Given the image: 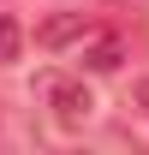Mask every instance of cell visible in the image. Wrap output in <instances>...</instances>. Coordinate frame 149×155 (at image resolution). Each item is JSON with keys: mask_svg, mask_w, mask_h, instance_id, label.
Returning <instances> with one entry per match:
<instances>
[{"mask_svg": "<svg viewBox=\"0 0 149 155\" xmlns=\"http://www.w3.org/2000/svg\"><path fill=\"white\" fill-rule=\"evenodd\" d=\"M42 101H48L60 131H84L90 114H95V96H90L84 78H42Z\"/></svg>", "mask_w": 149, "mask_h": 155, "instance_id": "cell-1", "label": "cell"}, {"mask_svg": "<svg viewBox=\"0 0 149 155\" xmlns=\"http://www.w3.org/2000/svg\"><path fill=\"white\" fill-rule=\"evenodd\" d=\"M95 24L84 18V12H54V18L36 24V48H66V42H84Z\"/></svg>", "mask_w": 149, "mask_h": 155, "instance_id": "cell-2", "label": "cell"}, {"mask_svg": "<svg viewBox=\"0 0 149 155\" xmlns=\"http://www.w3.org/2000/svg\"><path fill=\"white\" fill-rule=\"evenodd\" d=\"M90 42V36H84ZM84 66H90V72H119V66H125V42L119 36H95L90 48H84Z\"/></svg>", "mask_w": 149, "mask_h": 155, "instance_id": "cell-3", "label": "cell"}, {"mask_svg": "<svg viewBox=\"0 0 149 155\" xmlns=\"http://www.w3.org/2000/svg\"><path fill=\"white\" fill-rule=\"evenodd\" d=\"M18 48H24V30L0 12V66H12V60H18Z\"/></svg>", "mask_w": 149, "mask_h": 155, "instance_id": "cell-4", "label": "cell"}, {"mask_svg": "<svg viewBox=\"0 0 149 155\" xmlns=\"http://www.w3.org/2000/svg\"><path fill=\"white\" fill-rule=\"evenodd\" d=\"M131 101H137V107H143V114H149V78H143V84H137V90H131Z\"/></svg>", "mask_w": 149, "mask_h": 155, "instance_id": "cell-5", "label": "cell"}]
</instances>
